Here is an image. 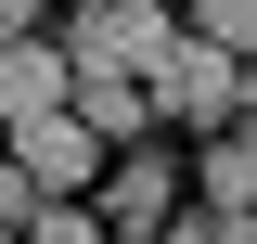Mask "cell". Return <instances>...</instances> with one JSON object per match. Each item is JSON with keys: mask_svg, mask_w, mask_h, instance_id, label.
I'll list each match as a JSON object with an SVG mask.
<instances>
[{"mask_svg": "<svg viewBox=\"0 0 257 244\" xmlns=\"http://www.w3.org/2000/svg\"><path fill=\"white\" fill-rule=\"evenodd\" d=\"M167 39H180V13H167V0H90V13H77V39H64V64H128V77H142Z\"/></svg>", "mask_w": 257, "mask_h": 244, "instance_id": "3957f363", "label": "cell"}, {"mask_svg": "<svg viewBox=\"0 0 257 244\" xmlns=\"http://www.w3.org/2000/svg\"><path fill=\"white\" fill-rule=\"evenodd\" d=\"M26 13H39V0H0V39H13V26H26Z\"/></svg>", "mask_w": 257, "mask_h": 244, "instance_id": "8fae6325", "label": "cell"}, {"mask_svg": "<svg viewBox=\"0 0 257 244\" xmlns=\"http://www.w3.org/2000/svg\"><path fill=\"white\" fill-rule=\"evenodd\" d=\"M13 244H103V218L77 206V193H39V206L13 218Z\"/></svg>", "mask_w": 257, "mask_h": 244, "instance_id": "52a82bcc", "label": "cell"}, {"mask_svg": "<svg viewBox=\"0 0 257 244\" xmlns=\"http://www.w3.org/2000/svg\"><path fill=\"white\" fill-rule=\"evenodd\" d=\"M180 244H244V218H219V206H206V218H180Z\"/></svg>", "mask_w": 257, "mask_h": 244, "instance_id": "30bf717a", "label": "cell"}, {"mask_svg": "<svg viewBox=\"0 0 257 244\" xmlns=\"http://www.w3.org/2000/svg\"><path fill=\"white\" fill-rule=\"evenodd\" d=\"M52 103H64V39L13 26V39H0V129H26V116H52Z\"/></svg>", "mask_w": 257, "mask_h": 244, "instance_id": "5b68a950", "label": "cell"}, {"mask_svg": "<svg viewBox=\"0 0 257 244\" xmlns=\"http://www.w3.org/2000/svg\"><path fill=\"white\" fill-rule=\"evenodd\" d=\"M180 26H193V39H219V52H244V39H257V0H193Z\"/></svg>", "mask_w": 257, "mask_h": 244, "instance_id": "ba28073f", "label": "cell"}, {"mask_svg": "<svg viewBox=\"0 0 257 244\" xmlns=\"http://www.w3.org/2000/svg\"><path fill=\"white\" fill-rule=\"evenodd\" d=\"M39 193H26V167H13V154H0V231H13V218H26Z\"/></svg>", "mask_w": 257, "mask_h": 244, "instance_id": "9c48e42d", "label": "cell"}, {"mask_svg": "<svg viewBox=\"0 0 257 244\" xmlns=\"http://www.w3.org/2000/svg\"><path fill=\"white\" fill-rule=\"evenodd\" d=\"M0 244H13V231H0Z\"/></svg>", "mask_w": 257, "mask_h": 244, "instance_id": "7c38bea8", "label": "cell"}, {"mask_svg": "<svg viewBox=\"0 0 257 244\" xmlns=\"http://www.w3.org/2000/svg\"><path fill=\"white\" fill-rule=\"evenodd\" d=\"M193 193H206L219 218H244V206H257V142H231V129H219V142L193 154Z\"/></svg>", "mask_w": 257, "mask_h": 244, "instance_id": "8992f818", "label": "cell"}, {"mask_svg": "<svg viewBox=\"0 0 257 244\" xmlns=\"http://www.w3.org/2000/svg\"><path fill=\"white\" fill-rule=\"evenodd\" d=\"M142 103H155V116H180V129H219L231 103H244V52H219V39H167L155 64H142Z\"/></svg>", "mask_w": 257, "mask_h": 244, "instance_id": "6da1fadb", "label": "cell"}, {"mask_svg": "<svg viewBox=\"0 0 257 244\" xmlns=\"http://www.w3.org/2000/svg\"><path fill=\"white\" fill-rule=\"evenodd\" d=\"M77 206L103 218V244H116V231H167V218H180V167H167L155 142H116V154L90 167V193H77Z\"/></svg>", "mask_w": 257, "mask_h": 244, "instance_id": "7a4b0ae2", "label": "cell"}, {"mask_svg": "<svg viewBox=\"0 0 257 244\" xmlns=\"http://www.w3.org/2000/svg\"><path fill=\"white\" fill-rule=\"evenodd\" d=\"M13 167H26V193H90L103 142H90V129H77V116L52 103V116H26V129H13Z\"/></svg>", "mask_w": 257, "mask_h": 244, "instance_id": "277c9868", "label": "cell"}]
</instances>
